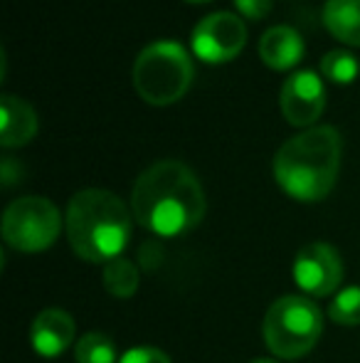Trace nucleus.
Instances as JSON below:
<instances>
[{
  "instance_id": "f257e3e1",
  "label": "nucleus",
  "mask_w": 360,
  "mask_h": 363,
  "mask_svg": "<svg viewBox=\"0 0 360 363\" xmlns=\"http://www.w3.org/2000/svg\"><path fill=\"white\" fill-rule=\"evenodd\" d=\"M207 211L205 191L192 168L180 161H158L134 183V220L158 238H178L202 223Z\"/></svg>"
},
{
  "instance_id": "f03ea898",
  "label": "nucleus",
  "mask_w": 360,
  "mask_h": 363,
  "mask_svg": "<svg viewBox=\"0 0 360 363\" xmlns=\"http://www.w3.org/2000/svg\"><path fill=\"white\" fill-rule=\"evenodd\" d=\"M343 141L333 126H311L284 141L274 156V181L298 203H318L333 191L341 171Z\"/></svg>"
},
{
  "instance_id": "7ed1b4c3",
  "label": "nucleus",
  "mask_w": 360,
  "mask_h": 363,
  "mask_svg": "<svg viewBox=\"0 0 360 363\" xmlns=\"http://www.w3.org/2000/svg\"><path fill=\"white\" fill-rule=\"evenodd\" d=\"M64 228L77 257H82L84 262L106 264L121 257L129 245L134 213L116 193L104 188H87L69 201Z\"/></svg>"
},
{
  "instance_id": "20e7f679",
  "label": "nucleus",
  "mask_w": 360,
  "mask_h": 363,
  "mask_svg": "<svg viewBox=\"0 0 360 363\" xmlns=\"http://www.w3.org/2000/svg\"><path fill=\"white\" fill-rule=\"evenodd\" d=\"M134 89L146 104L151 106H170L187 94L195 67L187 50L178 43H153L136 57L131 69Z\"/></svg>"
},
{
  "instance_id": "39448f33",
  "label": "nucleus",
  "mask_w": 360,
  "mask_h": 363,
  "mask_svg": "<svg viewBox=\"0 0 360 363\" xmlns=\"http://www.w3.org/2000/svg\"><path fill=\"white\" fill-rule=\"evenodd\" d=\"M265 344L279 359H301L318 344L323 314L308 296L286 294L269 306L265 316Z\"/></svg>"
},
{
  "instance_id": "423d86ee",
  "label": "nucleus",
  "mask_w": 360,
  "mask_h": 363,
  "mask_svg": "<svg viewBox=\"0 0 360 363\" xmlns=\"http://www.w3.org/2000/svg\"><path fill=\"white\" fill-rule=\"evenodd\" d=\"M62 216L57 206L42 196L13 201L3 213V240L20 252H42L57 242Z\"/></svg>"
},
{
  "instance_id": "0eeeda50",
  "label": "nucleus",
  "mask_w": 360,
  "mask_h": 363,
  "mask_svg": "<svg viewBox=\"0 0 360 363\" xmlns=\"http://www.w3.org/2000/svg\"><path fill=\"white\" fill-rule=\"evenodd\" d=\"M247 45L245 20L235 13H210L192 28L190 48L200 62L205 65H225L240 57Z\"/></svg>"
},
{
  "instance_id": "6e6552de",
  "label": "nucleus",
  "mask_w": 360,
  "mask_h": 363,
  "mask_svg": "<svg viewBox=\"0 0 360 363\" xmlns=\"http://www.w3.org/2000/svg\"><path fill=\"white\" fill-rule=\"evenodd\" d=\"M294 282L311 296L333 294L343 282L341 255L328 242H308L294 257Z\"/></svg>"
},
{
  "instance_id": "1a4fd4ad",
  "label": "nucleus",
  "mask_w": 360,
  "mask_h": 363,
  "mask_svg": "<svg viewBox=\"0 0 360 363\" xmlns=\"http://www.w3.org/2000/svg\"><path fill=\"white\" fill-rule=\"evenodd\" d=\"M279 106H281L284 119L298 129H311L321 119L326 109V86L321 77L301 69L286 77L279 94Z\"/></svg>"
},
{
  "instance_id": "9d476101",
  "label": "nucleus",
  "mask_w": 360,
  "mask_h": 363,
  "mask_svg": "<svg viewBox=\"0 0 360 363\" xmlns=\"http://www.w3.org/2000/svg\"><path fill=\"white\" fill-rule=\"evenodd\" d=\"M77 324L64 309H45L30 326V344L42 359H57L74 344Z\"/></svg>"
},
{
  "instance_id": "9b49d317",
  "label": "nucleus",
  "mask_w": 360,
  "mask_h": 363,
  "mask_svg": "<svg viewBox=\"0 0 360 363\" xmlns=\"http://www.w3.org/2000/svg\"><path fill=\"white\" fill-rule=\"evenodd\" d=\"M37 129V111L28 101L13 94L0 96V144L5 148H20L35 139Z\"/></svg>"
},
{
  "instance_id": "f8f14e48",
  "label": "nucleus",
  "mask_w": 360,
  "mask_h": 363,
  "mask_svg": "<svg viewBox=\"0 0 360 363\" xmlns=\"http://www.w3.org/2000/svg\"><path fill=\"white\" fill-rule=\"evenodd\" d=\"M306 45L303 38L289 25H274L260 40V57L269 69L289 72L303 60Z\"/></svg>"
},
{
  "instance_id": "ddd939ff",
  "label": "nucleus",
  "mask_w": 360,
  "mask_h": 363,
  "mask_svg": "<svg viewBox=\"0 0 360 363\" xmlns=\"http://www.w3.org/2000/svg\"><path fill=\"white\" fill-rule=\"evenodd\" d=\"M323 28L338 43L360 48V0H326Z\"/></svg>"
},
{
  "instance_id": "4468645a",
  "label": "nucleus",
  "mask_w": 360,
  "mask_h": 363,
  "mask_svg": "<svg viewBox=\"0 0 360 363\" xmlns=\"http://www.w3.org/2000/svg\"><path fill=\"white\" fill-rule=\"evenodd\" d=\"M139 282H141L139 267L131 259L116 257L104 264V287L111 296L131 299L139 291Z\"/></svg>"
},
{
  "instance_id": "2eb2a0df",
  "label": "nucleus",
  "mask_w": 360,
  "mask_h": 363,
  "mask_svg": "<svg viewBox=\"0 0 360 363\" xmlns=\"http://www.w3.org/2000/svg\"><path fill=\"white\" fill-rule=\"evenodd\" d=\"M77 363H116V346L101 331H89L74 346Z\"/></svg>"
},
{
  "instance_id": "dca6fc26",
  "label": "nucleus",
  "mask_w": 360,
  "mask_h": 363,
  "mask_svg": "<svg viewBox=\"0 0 360 363\" xmlns=\"http://www.w3.org/2000/svg\"><path fill=\"white\" fill-rule=\"evenodd\" d=\"M321 74L333 84H351L360 74V62L348 50H331L321 60Z\"/></svg>"
},
{
  "instance_id": "f3484780",
  "label": "nucleus",
  "mask_w": 360,
  "mask_h": 363,
  "mask_svg": "<svg viewBox=\"0 0 360 363\" xmlns=\"http://www.w3.org/2000/svg\"><path fill=\"white\" fill-rule=\"evenodd\" d=\"M331 321L341 326H360V287H346L328 306Z\"/></svg>"
},
{
  "instance_id": "a211bd4d",
  "label": "nucleus",
  "mask_w": 360,
  "mask_h": 363,
  "mask_svg": "<svg viewBox=\"0 0 360 363\" xmlns=\"http://www.w3.org/2000/svg\"><path fill=\"white\" fill-rule=\"evenodd\" d=\"M119 363H170V359L166 351L153 349V346H136V349L126 351Z\"/></svg>"
},
{
  "instance_id": "6ab92c4d",
  "label": "nucleus",
  "mask_w": 360,
  "mask_h": 363,
  "mask_svg": "<svg viewBox=\"0 0 360 363\" xmlns=\"http://www.w3.org/2000/svg\"><path fill=\"white\" fill-rule=\"evenodd\" d=\"M237 13L245 15L247 20H265L272 13L274 0H232Z\"/></svg>"
},
{
  "instance_id": "aec40b11",
  "label": "nucleus",
  "mask_w": 360,
  "mask_h": 363,
  "mask_svg": "<svg viewBox=\"0 0 360 363\" xmlns=\"http://www.w3.org/2000/svg\"><path fill=\"white\" fill-rule=\"evenodd\" d=\"M252 363H277V361H272V359H257V361H252Z\"/></svg>"
},
{
  "instance_id": "412c9836",
  "label": "nucleus",
  "mask_w": 360,
  "mask_h": 363,
  "mask_svg": "<svg viewBox=\"0 0 360 363\" xmlns=\"http://www.w3.org/2000/svg\"><path fill=\"white\" fill-rule=\"evenodd\" d=\"M185 3H192V5H197V3H210V0H185Z\"/></svg>"
}]
</instances>
